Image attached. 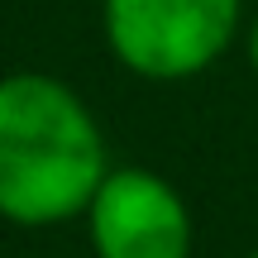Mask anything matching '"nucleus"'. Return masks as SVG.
Returning a JSON list of instances; mask_svg holds the SVG:
<instances>
[{"instance_id": "obj_1", "label": "nucleus", "mask_w": 258, "mask_h": 258, "mask_svg": "<svg viewBox=\"0 0 258 258\" xmlns=\"http://www.w3.org/2000/svg\"><path fill=\"white\" fill-rule=\"evenodd\" d=\"M105 139L67 82L48 72L0 77V215L57 225L86 211L105 182Z\"/></svg>"}, {"instance_id": "obj_2", "label": "nucleus", "mask_w": 258, "mask_h": 258, "mask_svg": "<svg viewBox=\"0 0 258 258\" xmlns=\"http://www.w3.org/2000/svg\"><path fill=\"white\" fill-rule=\"evenodd\" d=\"M239 0H105V43L148 82L196 77L230 48Z\"/></svg>"}, {"instance_id": "obj_3", "label": "nucleus", "mask_w": 258, "mask_h": 258, "mask_svg": "<svg viewBox=\"0 0 258 258\" xmlns=\"http://www.w3.org/2000/svg\"><path fill=\"white\" fill-rule=\"evenodd\" d=\"M96 258H186L191 253V215L163 177L144 167L105 172L91 206Z\"/></svg>"}, {"instance_id": "obj_4", "label": "nucleus", "mask_w": 258, "mask_h": 258, "mask_svg": "<svg viewBox=\"0 0 258 258\" xmlns=\"http://www.w3.org/2000/svg\"><path fill=\"white\" fill-rule=\"evenodd\" d=\"M249 62H253V72H258V19H253V29H249Z\"/></svg>"}, {"instance_id": "obj_5", "label": "nucleus", "mask_w": 258, "mask_h": 258, "mask_svg": "<svg viewBox=\"0 0 258 258\" xmlns=\"http://www.w3.org/2000/svg\"><path fill=\"white\" fill-rule=\"evenodd\" d=\"M253 258H258V253H253Z\"/></svg>"}]
</instances>
